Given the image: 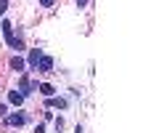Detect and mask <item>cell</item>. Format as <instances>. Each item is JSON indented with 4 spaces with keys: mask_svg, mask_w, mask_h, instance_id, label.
Wrapping results in <instances>:
<instances>
[{
    "mask_svg": "<svg viewBox=\"0 0 159 133\" xmlns=\"http://www.w3.org/2000/svg\"><path fill=\"white\" fill-rule=\"evenodd\" d=\"M40 6H53V0H40Z\"/></svg>",
    "mask_w": 159,
    "mask_h": 133,
    "instance_id": "13",
    "label": "cell"
},
{
    "mask_svg": "<svg viewBox=\"0 0 159 133\" xmlns=\"http://www.w3.org/2000/svg\"><path fill=\"white\" fill-rule=\"evenodd\" d=\"M34 133H45V125H37V128H34Z\"/></svg>",
    "mask_w": 159,
    "mask_h": 133,
    "instance_id": "12",
    "label": "cell"
},
{
    "mask_svg": "<svg viewBox=\"0 0 159 133\" xmlns=\"http://www.w3.org/2000/svg\"><path fill=\"white\" fill-rule=\"evenodd\" d=\"M6 115H8V107H6V104H0V117H6Z\"/></svg>",
    "mask_w": 159,
    "mask_h": 133,
    "instance_id": "11",
    "label": "cell"
},
{
    "mask_svg": "<svg viewBox=\"0 0 159 133\" xmlns=\"http://www.w3.org/2000/svg\"><path fill=\"white\" fill-rule=\"evenodd\" d=\"M8 11V0H0V13H6Z\"/></svg>",
    "mask_w": 159,
    "mask_h": 133,
    "instance_id": "10",
    "label": "cell"
},
{
    "mask_svg": "<svg viewBox=\"0 0 159 133\" xmlns=\"http://www.w3.org/2000/svg\"><path fill=\"white\" fill-rule=\"evenodd\" d=\"M37 69H40V72H51V69H53V59H51V56H43V59L37 61Z\"/></svg>",
    "mask_w": 159,
    "mask_h": 133,
    "instance_id": "3",
    "label": "cell"
},
{
    "mask_svg": "<svg viewBox=\"0 0 159 133\" xmlns=\"http://www.w3.org/2000/svg\"><path fill=\"white\" fill-rule=\"evenodd\" d=\"M85 3H88V0H77V6H85Z\"/></svg>",
    "mask_w": 159,
    "mask_h": 133,
    "instance_id": "14",
    "label": "cell"
},
{
    "mask_svg": "<svg viewBox=\"0 0 159 133\" xmlns=\"http://www.w3.org/2000/svg\"><path fill=\"white\" fill-rule=\"evenodd\" d=\"M8 101H11V104H21V101H24V96H21L19 91H11V93H8Z\"/></svg>",
    "mask_w": 159,
    "mask_h": 133,
    "instance_id": "8",
    "label": "cell"
},
{
    "mask_svg": "<svg viewBox=\"0 0 159 133\" xmlns=\"http://www.w3.org/2000/svg\"><path fill=\"white\" fill-rule=\"evenodd\" d=\"M48 107H58V109H66V101H64V98H48Z\"/></svg>",
    "mask_w": 159,
    "mask_h": 133,
    "instance_id": "7",
    "label": "cell"
},
{
    "mask_svg": "<svg viewBox=\"0 0 159 133\" xmlns=\"http://www.w3.org/2000/svg\"><path fill=\"white\" fill-rule=\"evenodd\" d=\"M0 29H3V35H6V43L19 51V48H21V40L13 35V24H11V21H3V24H0Z\"/></svg>",
    "mask_w": 159,
    "mask_h": 133,
    "instance_id": "1",
    "label": "cell"
},
{
    "mask_svg": "<svg viewBox=\"0 0 159 133\" xmlns=\"http://www.w3.org/2000/svg\"><path fill=\"white\" fill-rule=\"evenodd\" d=\"M32 91H37V85H34L29 77H21V83H19V93H21V96H29Z\"/></svg>",
    "mask_w": 159,
    "mask_h": 133,
    "instance_id": "2",
    "label": "cell"
},
{
    "mask_svg": "<svg viewBox=\"0 0 159 133\" xmlns=\"http://www.w3.org/2000/svg\"><path fill=\"white\" fill-rule=\"evenodd\" d=\"M6 122H8V125H24V122H27V117H24V115H6Z\"/></svg>",
    "mask_w": 159,
    "mask_h": 133,
    "instance_id": "4",
    "label": "cell"
},
{
    "mask_svg": "<svg viewBox=\"0 0 159 133\" xmlns=\"http://www.w3.org/2000/svg\"><path fill=\"white\" fill-rule=\"evenodd\" d=\"M24 67H27V64H24V59H21V56H13V59H11V69L24 72Z\"/></svg>",
    "mask_w": 159,
    "mask_h": 133,
    "instance_id": "6",
    "label": "cell"
},
{
    "mask_svg": "<svg viewBox=\"0 0 159 133\" xmlns=\"http://www.w3.org/2000/svg\"><path fill=\"white\" fill-rule=\"evenodd\" d=\"M40 59H43V51H40V48H32V51H29V67H37Z\"/></svg>",
    "mask_w": 159,
    "mask_h": 133,
    "instance_id": "5",
    "label": "cell"
},
{
    "mask_svg": "<svg viewBox=\"0 0 159 133\" xmlns=\"http://www.w3.org/2000/svg\"><path fill=\"white\" fill-rule=\"evenodd\" d=\"M40 93H43V96H48V98H51V96H53V93H56V91H53V85H51V83H43V85H40Z\"/></svg>",
    "mask_w": 159,
    "mask_h": 133,
    "instance_id": "9",
    "label": "cell"
}]
</instances>
